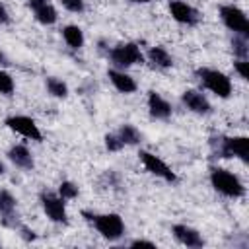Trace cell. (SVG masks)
I'll return each instance as SVG.
<instances>
[{"instance_id": "cell-34", "label": "cell", "mask_w": 249, "mask_h": 249, "mask_svg": "<svg viewBox=\"0 0 249 249\" xmlns=\"http://www.w3.org/2000/svg\"><path fill=\"white\" fill-rule=\"evenodd\" d=\"M2 60H4V56H2V53H0V62H2Z\"/></svg>"}, {"instance_id": "cell-1", "label": "cell", "mask_w": 249, "mask_h": 249, "mask_svg": "<svg viewBox=\"0 0 249 249\" xmlns=\"http://www.w3.org/2000/svg\"><path fill=\"white\" fill-rule=\"evenodd\" d=\"M84 216L109 241H117L124 233V222L115 212H109V214H89V212H84Z\"/></svg>"}, {"instance_id": "cell-18", "label": "cell", "mask_w": 249, "mask_h": 249, "mask_svg": "<svg viewBox=\"0 0 249 249\" xmlns=\"http://www.w3.org/2000/svg\"><path fill=\"white\" fill-rule=\"evenodd\" d=\"M62 37H64L66 45L72 49H80L84 45V31L78 25H66L62 29Z\"/></svg>"}, {"instance_id": "cell-7", "label": "cell", "mask_w": 249, "mask_h": 249, "mask_svg": "<svg viewBox=\"0 0 249 249\" xmlns=\"http://www.w3.org/2000/svg\"><path fill=\"white\" fill-rule=\"evenodd\" d=\"M41 206H43L45 214L53 222H56V224H68V214H66L64 198L60 195H54L51 191H43L41 193Z\"/></svg>"}, {"instance_id": "cell-17", "label": "cell", "mask_w": 249, "mask_h": 249, "mask_svg": "<svg viewBox=\"0 0 249 249\" xmlns=\"http://www.w3.org/2000/svg\"><path fill=\"white\" fill-rule=\"evenodd\" d=\"M148 60L152 62L154 68H160V70H165V68L173 66V58L163 47H152L148 51Z\"/></svg>"}, {"instance_id": "cell-21", "label": "cell", "mask_w": 249, "mask_h": 249, "mask_svg": "<svg viewBox=\"0 0 249 249\" xmlns=\"http://www.w3.org/2000/svg\"><path fill=\"white\" fill-rule=\"evenodd\" d=\"M231 47H233V54L237 58H247V54H249V43H247V37L245 35H235L233 33Z\"/></svg>"}, {"instance_id": "cell-2", "label": "cell", "mask_w": 249, "mask_h": 249, "mask_svg": "<svg viewBox=\"0 0 249 249\" xmlns=\"http://www.w3.org/2000/svg\"><path fill=\"white\" fill-rule=\"evenodd\" d=\"M210 183L212 187L224 195V196H230V198H239L245 195V187L243 183L239 181L237 175H233L231 171L228 169H222V167H212L210 171Z\"/></svg>"}, {"instance_id": "cell-12", "label": "cell", "mask_w": 249, "mask_h": 249, "mask_svg": "<svg viewBox=\"0 0 249 249\" xmlns=\"http://www.w3.org/2000/svg\"><path fill=\"white\" fill-rule=\"evenodd\" d=\"M173 235H175V239H177L181 245H185V247L198 249V247L204 245L202 235H200L195 228L185 226V224H175V226H173Z\"/></svg>"}, {"instance_id": "cell-3", "label": "cell", "mask_w": 249, "mask_h": 249, "mask_svg": "<svg viewBox=\"0 0 249 249\" xmlns=\"http://www.w3.org/2000/svg\"><path fill=\"white\" fill-rule=\"evenodd\" d=\"M212 146L220 158H239L241 161H247L249 140L245 136H220L212 140Z\"/></svg>"}, {"instance_id": "cell-27", "label": "cell", "mask_w": 249, "mask_h": 249, "mask_svg": "<svg viewBox=\"0 0 249 249\" xmlns=\"http://www.w3.org/2000/svg\"><path fill=\"white\" fill-rule=\"evenodd\" d=\"M233 66H235L237 74H239L243 80H249V62H247L245 58H237V60L233 62Z\"/></svg>"}, {"instance_id": "cell-14", "label": "cell", "mask_w": 249, "mask_h": 249, "mask_svg": "<svg viewBox=\"0 0 249 249\" xmlns=\"http://www.w3.org/2000/svg\"><path fill=\"white\" fill-rule=\"evenodd\" d=\"M148 109H150V115L154 119H169L171 117V105L167 99H163L158 91H150L148 93Z\"/></svg>"}, {"instance_id": "cell-32", "label": "cell", "mask_w": 249, "mask_h": 249, "mask_svg": "<svg viewBox=\"0 0 249 249\" xmlns=\"http://www.w3.org/2000/svg\"><path fill=\"white\" fill-rule=\"evenodd\" d=\"M132 2H136V4H146V2H150V0H132Z\"/></svg>"}, {"instance_id": "cell-9", "label": "cell", "mask_w": 249, "mask_h": 249, "mask_svg": "<svg viewBox=\"0 0 249 249\" xmlns=\"http://www.w3.org/2000/svg\"><path fill=\"white\" fill-rule=\"evenodd\" d=\"M6 126L12 128L14 132L25 136V138H31V140H41L43 134L39 130V126L35 124V121L31 117H25V115H12L6 119Z\"/></svg>"}, {"instance_id": "cell-4", "label": "cell", "mask_w": 249, "mask_h": 249, "mask_svg": "<svg viewBox=\"0 0 249 249\" xmlns=\"http://www.w3.org/2000/svg\"><path fill=\"white\" fill-rule=\"evenodd\" d=\"M196 76L200 78L202 86L206 89H210L214 95L226 99L231 95V80L220 72V70H212V68H198L196 70Z\"/></svg>"}, {"instance_id": "cell-29", "label": "cell", "mask_w": 249, "mask_h": 249, "mask_svg": "<svg viewBox=\"0 0 249 249\" xmlns=\"http://www.w3.org/2000/svg\"><path fill=\"white\" fill-rule=\"evenodd\" d=\"M130 247H156V243L146 241V239H134V241L130 243Z\"/></svg>"}, {"instance_id": "cell-6", "label": "cell", "mask_w": 249, "mask_h": 249, "mask_svg": "<svg viewBox=\"0 0 249 249\" xmlns=\"http://www.w3.org/2000/svg\"><path fill=\"white\" fill-rule=\"evenodd\" d=\"M220 18L224 21V25L228 29H231L235 35H249V19L245 16L243 10H239L237 6L233 4H228V6H222L220 8Z\"/></svg>"}, {"instance_id": "cell-8", "label": "cell", "mask_w": 249, "mask_h": 249, "mask_svg": "<svg viewBox=\"0 0 249 249\" xmlns=\"http://www.w3.org/2000/svg\"><path fill=\"white\" fill-rule=\"evenodd\" d=\"M138 156H140V161H142V165L146 167V171H150L152 175H156V177H160V179H163V181H167V183H175V181H177L175 171H171V167H169L163 160H160L158 156H154L152 152L140 150Z\"/></svg>"}, {"instance_id": "cell-28", "label": "cell", "mask_w": 249, "mask_h": 249, "mask_svg": "<svg viewBox=\"0 0 249 249\" xmlns=\"http://www.w3.org/2000/svg\"><path fill=\"white\" fill-rule=\"evenodd\" d=\"M19 231H21V237H23L25 241H33V239H37L35 231L29 230V228H25V226H19Z\"/></svg>"}, {"instance_id": "cell-23", "label": "cell", "mask_w": 249, "mask_h": 249, "mask_svg": "<svg viewBox=\"0 0 249 249\" xmlns=\"http://www.w3.org/2000/svg\"><path fill=\"white\" fill-rule=\"evenodd\" d=\"M58 195H60L64 200L76 198V196H78V187H76L72 181H62L60 187H58Z\"/></svg>"}, {"instance_id": "cell-25", "label": "cell", "mask_w": 249, "mask_h": 249, "mask_svg": "<svg viewBox=\"0 0 249 249\" xmlns=\"http://www.w3.org/2000/svg\"><path fill=\"white\" fill-rule=\"evenodd\" d=\"M123 146H124V144L121 142V138H119L117 134H105V148H107L109 152H119Z\"/></svg>"}, {"instance_id": "cell-22", "label": "cell", "mask_w": 249, "mask_h": 249, "mask_svg": "<svg viewBox=\"0 0 249 249\" xmlns=\"http://www.w3.org/2000/svg\"><path fill=\"white\" fill-rule=\"evenodd\" d=\"M47 89H49V93L54 95V97H66V95H68V86H66L62 80L54 78V76L47 78Z\"/></svg>"}, {"instance_id": "cell-15", "label": "cell", "mask_w": 249, "mask_h": 249, "mask_svg": "<svg viewBox=\"0 0 249 249\" xmlns=\"http://www.w3.org/2000/svg\"><path fill=\"white\" fill-rule=\"evenodd\" d=\"M107 76H109L111 84H113L121 93H134V91H136V82H134V78L128 76L126 72H123V70H119V68H113V70L107 72Z\"/></svg>"}, {"instance_id": "cell-16", "label": "cell", "mask_w": 249, "mask_h": 249, "mask_svg": "<svg viewBox=\"0 0 249 249\" xmlns=\"http://www.w3.org/2000/svg\"><path fill=\"white\" fill-rule=\"evenodd\" d=\"M8 158H10V161H12L16 167L33 169V156H31V152H29L23 144H14V146L8 150Z\"/></svg>"}, {"instance_id": "cell-20", "label": "cell", "mask_w": 249, "mask_h": 249, "mask_svg": "<svg viewBox=\"0 0 249 249\" xmlns=\"http://www.w3.org/2000/svg\"><path fill=\"white\" fill-rule=\"evenodd\" d=\"M33 12H35V19L39 21V23H43V25H53L54 21H56V10L47 2V4H43V6H37V8H33Z\"/></svg>"}, {"instance_id": "cell-24", "label": "cell", "mask_w": 249, "mask_h": 249, "mask_svg": "<svg viewBox=\"0 0 249 249\" xmlns=\"http://www.w3.org/2000/svg\"><path fill=\"white\" fill-rule=\"evenodd\" d=\"M12 91H14V78H12L8 72L0 70V93L10 95Z\"/></svg>"}, {"instance_id": "cell-19", "label": "cell", "mask_w": 249, "mask_h": 249, "mask_svg": "<svg viewBox=\"0 0 249 249\" xmlns=\"http://www.w3.org/2000/svg\"><path fill=\"white\" fill-rule=\"evenodd\" d=\"M117 136L121 138V142L126 146H134V144H140V140H142V134H140V130L134 126V124H123L121 128H119V132H117Z\"/></svg>"}, {"instance_id": "cell-13", "label": "cell", "mask_w": 249, "mask_h": 249, "mask_svg": "<svg viewBox=\"0 0 249 249\" xmlns=\"http://www.w3.org/2000/svg\"><path fill=\"white\" fill-rule=\"evenodd\" d=\"M16 198L10 191H0V216L4 226H18V214H16Z\"/></svg>"}, {"instance_id": "cell-33", "label": "cell", "mask_w": 249, "mask_h": 249, "mask_svg": "<svg viewBox=\"0 0 249 249\" xmlns=\"http://www.w3.org/2000/svg\"><path fill=\"white\" fill-rule=\"evenodd\" d=\"M4 171H6V169H4V163H2V161H0V175H2V173H4Z\"/></svg>"}, {"instance_id": "cell-11", "label": "cell", "mask_w": 249, "mask_h": 249, "mask_svg": "<svg viewBox=\"0 0 249 249\" xmlns=\"http://www.w3.org/2000/svg\"><path fill=\"white\" fill-rule=\"evenodd\" d=\"M183 103L187 105V109H191L193 113H196V115H208L210 111H212V105H210V101L204 97V93L202 91H198V89H187V91H183Z\"/></svg>"}, {"instance_id": "cell-10", "label": "cell", "mask_w": 249, "mask_h": 249, "mask_svg": "<svg viewBox=\"0 0 249 249\" xmlns=\"http://www.w3.org/2000/svg\"><path fill=\"white\" fill-rule=\"evenodd\" d=\"M169 14H171V18L175 21L185 23V25H195L198 21V18H200L198 12L191 4L181 2V0H171L169 2Z\"/></svg>"}, {"instance_id": "cell-5", "label": "cell", "mask_w": 249, "mask_h": 249, "mask_svg": "<svg viewBox=\"0 0 249 249\" xmlns=\"http://www.w3.org/2000/svg\"><path fill=\"white\" fill-rule=\"evenodd\" d=\"M109 58L117 68H128L140 64L144 60V54L140 53V47L136 43H121L109 51Z\"/></svg>"}, {"instance_id": "cell-30", "label": "cell", "mask_w": 249, "mask_h": 249, "mask_svg": "<svg viewBox=\"0 0 249 249\" xmlns=\"http://www.w3.org/2000/svg\"><path fill=\"white\" fill-rule=\"evenodd\" d=\"M10 21V16H8V10L4 8V4H0V25L8 23Z\"/></svg>"}, {"instance_id": "cell-26", "label": "cell", "mask_w": 249, "mask_h": 249, "mask_svg": "<svg viewBox=\"0 0 249 249\" xmlns=\"http://www.w3.org/2000/svg\"><path fill=\"white\" fill-rule=\"evenodd\" d=\"M60 4H62L68 12H74V14L84 12V0H60Z\"/></svg>"}, {"instance_id": "cell-31", "label": "cell", "mask_w": 249, "mask_h": 249, "mask_svg": "<svg viewBox=\"0 0 249 249\" xmlns=\"http://www.w3.org/2000/svg\"><path fill=\"white\" fill-rule=\"evenodd\" d=\"M29 2V6L31 8H37V6H43V4H47L49 0H27Z\"/></svg>"}]
</instances>
